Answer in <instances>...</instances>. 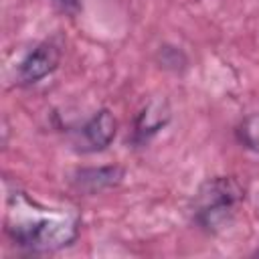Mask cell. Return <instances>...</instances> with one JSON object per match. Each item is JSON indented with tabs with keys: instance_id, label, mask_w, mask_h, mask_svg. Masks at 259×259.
<instances>
[{
	"instance_id": "1",
	"label": "cell",
	"mask_w": 259,
	"mask_h": 259,
	"mask_svg": "<svg viewBox=\"0 0 259 259\" xmlns=\"http://www.w3.org/2000/svg\"><path fill=\"white\" fill-rule=\"evenodd\" d=\"M8 206L6 233L16 247L28 253L59 251L79 235L81 221L77 212L45 208L22 192L10 196Z\"/></svg>"
},
{
	"instance_id": "2",
	"label": "cell",
	"mask_w": 259,
	"mask_h": 259,
	"mask_svg": "<svg viewBox=\"0 0 259 259\" xmlns=\"http://www.w3.org/2000/svg\"><path fill=\"white\" fill-rule=\"evenodd\" d=\"M243 196L245 190L233 176H214L204 180L194 194V223L208 233L225 229L233 221Z\"/></svg>"
},
{
	"instance_id": "3",
	"label": "cell",
	"mask_w": 259,
	"mask_h": 259,
	"mask_svg": "<svg viewBox=\"0 0 259 259\" xmlns=\"http://www.w3.org/2000/svg\"><path fill=\"white\" fill-rule=\"evenodd\" d=\"M117 134V121L109 109L93 113L79 130L73 132V148L81 154H93L105 150Z\"/></svg>"
},
{
	"instance_id": "4",
	"label": "cell",
	"mask_w": 259,
	"mask_h": 259,
	"mask_svg": "<svg viewBox=\"0 0 259 259\" xmlns=\"http://www.w3.org/2000/svg\"><path fill=\"white\" fill-rule=\"evenodd\" d=\"M61 61V49L53 40H45L36 45L20 63L16 69V79L22 85H32L51 75Z\"/></svg>"
},
{
	"instance_id": "5",
	"label": "cell",
	"mask_w": 259,
	"mask_h": 259,
	"mask_svg": "<svg viewBox=\"0 0 259 259\" xmlns=\"http://www.w3.org/2000/svg\"><path fill=\"white\" fill-rule=\"evenodd\" d=\"M170 121V105L164 97L150 99L146 107L138 113L134 121V132H132V142L136 146L146 144L150 138H154L166 123Z\"/></svg>"
},
{
	"instance_id": "6",
	"label": "cell",
	"mask_w": 259,
	"mask_h": 259,
	"mask_svg": "<svg viewBox=\"0 0 259 259\" xmlns=\"http://www.w3.org/2000/svg\"><path fill=\"white\" fill-rule=\"evenodd\" d=\"M123 178V168L117 164L111 166H97V168H79L71 176V184L87 194L101 192L105 188L117 186Z\"/></svg>"
},
{
	"instance_id": "7",
	"label": "cell",
	"mask_w": 259,
	"mask_h": 259,
	"mask_svg": "<svg viewBox=\"0 0 259 259\" xmlns=\"http://www.w3.org/2000/svg\"><path fill=\"white\" fill-rule=\"evenodd\" d=\"M241 142L253 150H259V115H251L243 121L241 130Z\"/></svg>"
},
{
	"instance_id": "8",
	"label": "cell",
	"mask_w": 259,
	"mask_h": 259,
	"mask_svg": "<svg viewBox=\"0 0 259 259\" xmlns=\"http://www.w3.org/2000/svg\"><path fill=\"white\" fill-rule=\"evenodd\" d=\"M158 57H160V63H162L160 67H164V69H174V71H178V67H184V65H186L184 53L178 51L176 47H160Z\"/></svg>"
},
{
	"instance_id": "9",
	"label": "cell",
	"mask_w": 259,
	"mask_h": 259,
	"mask_svg": "<svg viewBox=\"0 0 259 259\" xmlns=\"http://www.w3.org/2000/svg\"><path fill=\"white\" fill-rule=\"evenodd\" d=\"M65 10H77V6H79V0H57Z\"/></svg>"
},
{
	"instance_id": "10",
	"label": "cell",
	"mask_w": 259,
	"mask_h": 259,
	"mask_svg": "<svg viewBox=\"0 0 259 259\" xmlns=\"http://www.w3.org/2000/svg\"><path fill=\"white\" fill-rule=\"evenodd\" d=\"M255 255H259V249H257V251H255Z\"/></svg>"
}]
</instances>
